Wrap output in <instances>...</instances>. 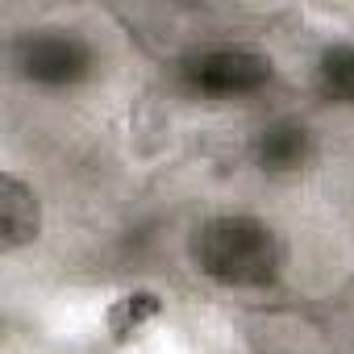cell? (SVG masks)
Returning a JSON list of instances; mask_svg holds the SVG:
<instances>
[{
  "instance_id": "obj_4",
  "label": "cell",
  "mask_w": 354,
  "mask_h": 354,
  "mask_svg": "<svg viewBox=\"0 0 354 354\" xmlns=\"http://www.w3.org/2000/svg\"><path fill=\"white\" fill-rule=\"evenodd\" d=\"M313 158V133L300 121H271L254 133V162L271 175H292Z\"/></svg>"
},
{
  "instance_id": "obj_1",
  "label": "cell",
  "mask_w": 354,
  "mask_h": 354,
  "mask_svg": "<svg viewBox=\"0 0 354 354\" xmlns=\"http://www.w3.org/2000/svg\"><path fill=\"white\" fill-rule=\"evenodd\" d=\"M192 263L221 288H267L279 275L283 246L259 217H209L192 238Z\"/></svg>"
},
{
  "instance_id": "obj_2",
  "label": "cell",
  "mask_w": 354,
  "mask_h": 354,
  "mask_svg": "<svg viewBox=\"0 0 354 354\" xmlns=\"http://www.w3.org/2000/svg\"><path fill=\"white\" fill-rule=\"evenodd\" d=\"M271 80V59L246 50V46H213L196 50L180 63V84L192 96L205 100H242L263 92Z\"/></svg>"
},
{
  "instance_id": "obj_5",
  "label": "cell",
  "mask_w": 354,
  "mask_h": 354,
  "mask_svg": "<svg viewBox=\"0 0 354 354\" xmlns=\"http://www.w3.org/2000/svg\"><path fill=\"white\" fill-rule=\"evenodd\" d=\"M0 230H5V250H21L38 238L42 230V213H38V196L34 188H26L17 175L0 180Z\"/></svg>"
},
{
  "instance_id": "obj_6",
  "label": "cell",
  "mask_w": 354,
  "mask_h": 354,
  "mask_svg": "<svg viewBox=\"0 0 354 354\" xmlns=\"http://www.w3.org/2000/svg\"><path fill=\"white\" fill-rule=\"evenodd\" d=\"M317 92L329 104L354 109V46H329L317 63Z\"/></svg>"
},
{
  "instance_id": "obj_3",
  "label": "cell",
  "mask_w": 354,
  "mask_h": 354,
  "mask_svg": "<svg viewBox=\"0 0 354 354\" xmlns=\"http://www.w3.org/2000/svg\"><path fill=\"white\" fill-rule=\"evenodd\" d=\"M13 67L30 84L67 88L92 71V46L75 30H30L13 42Z\"/></svg>"
}]
</instances>
